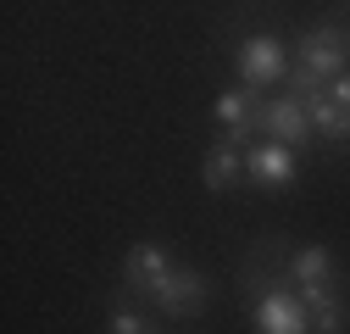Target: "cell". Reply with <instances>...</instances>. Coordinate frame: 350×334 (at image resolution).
<instances>
[{
    "mask_svg": "<svg viewBox=\"0 0 350 334\" xmlns=\"http://www.w3.org/2000/svg\"><path fill=\"white\" fill-rule=\"evenodd\" d=\"M172 268H178V262H172V250L161 240H139L122 257V290H128V296H139V301H156V290L167 284Z\"/></svg>",
    "mask_w": 350,
    "mask_h": 334,
    "instance_id": "obj_5",
    "label": "cell"
},
{
    "mask_svg": "<svg viewBox=\"0 0 350 334\" xmlns=\"http://www.w3.org/2000/svg\"><path fill=\"white\" fill-rule=\"evenodd\" d=\"M250 323L256 334H312V312H306V301L295 296L289 273L273 279V273H250Z\"/></svg>",
    "mask_w": 350,
    "mask_h": 334,
    "instance_id": "obj_1",
    "label": "cell"
},
{
    "mask_svg": "<svg viewBox=\"0 0 350 334\" xmlns=\"http://www.w3.org/2000/svg\"><path fill=\"white\" fill-rule=\"evenodd\" d=\"M345 73V34H339V23H317L312 34L300 39V56H295V67H289V95H300V90H328V84Z\"/></svg>",
    "mask_w": 350,
    "mask_h": 334,
    "instance_id": "obj_2",
    "label": "cell"
},
{
    "mask_svg": "<svg viewBox=\"0 0 350 334\" xmlns=\"http://www.w3.org/2000/svg\"><path fill=\"white\" fill-rule=\"evenodd\" d=\"M295 296L306 301V312H323V307H339L345 296H339V279H323V284H300Z\"/></svg>",
    "mask_w": 350,
    "mask_h": 334,
    "instance_id": "obj_13",
    "label": "cell"
},
{
    "mask_svg": "<svg viewBox=\"0 0 350 334\" xmlns=\"http://www.w3.org/2000/svg\"><path fill=\"white\" fill-rule=\"evenodd\" d=\"M300 101H306V112H312V129H317L323 140H339V145H345V106H339L328 90H300Z\"/></svg>",
    "mask_w": 350,
    "mask_h": 334,
    "instance_id": "obj_11",
    "label": "cell"
},
{
    "mask_svg": "<svg viewBox=\"0 0 350 334\" xmlns=\"http://www.w3.org/2000/svg\"><path fill=\"white\" fill-rule=\"evenodd\" d=\"M328 95H334V101H339V106H350V73H339V78H334V84H328Z\"/></svg>",
    "mask_w": 350,
    "mask_h": 334,
    "instance_id": "obj_15",
    "label": "cell"
},
{
    "mask_svg": "<svg viewBox=\"0 0 350 334\" xmlns=\"http://www.w3.org/2000/svg\"><path fill=\"white\" fill-rule=\"evenodd\" d=\"M206 301H211V284H206V273L200 268H172L167 273V284L156 290V312H167V318H200L206 312Z\"/></svg>",
    "mask_w": 350,
    "mask_h": 334,
    "instance_id": "obj_7",
    "label": "cell"
},
{
    "mask_svg": "<svg viewBox=\"0 0 350 334\" xmlns=\"http://www.w3.org/2000/svg\"><path fill=\"white\" fill-rule=\"evenodd\" d=\"M200 184H206L211 195H223V190L245 184V151L228 145V140H217V145L200 156Z\"/></svg>",
    "mask_w": 350,
    "mask_h": 334,
    "instance_id": "obj_9",
    "label": "cell"
},
{
    "mask_svg": "<svg viewBox=\"0 0 350 334\" xmlns=\"http://www.w3.org/2000/svg\"><path fill=\"white\" fill-rule=\"evenodd\" d=\"M261 112H267L261 90H245V84H234V90H223V95L211 101V123H223V140H228V145H239V151L256 140Z\"/></svg>",
    "mask_w": 350,
    "mask_h": 334,
    "instance_id": "obj_4",
    "label": "cell"
},
{
    "mask_svg": "<svg viewBox=\"0 0 350 334\" xmlns=\"http://www.w3.org/2000/svg\"><path fill=\"white\" fill-rule=\"evenodd\" d=\"M295 179H300L295 145H278V140H250L245 145V184H256V190H289Z\"/></svg>",
    "mask_w": 350,
    "mask_h": 334,
    "instance_id": "obj_6",
    "label": "cell"
},
{
    "mask_svg": "<svg viewBox=\"0 0 350 334\" xmlns=\"http://www.w3.org/2000/svg\"><path fill=\"white\" fill-rule=\"evenodd\" d=\"M261 134L278 140V145H300V151L317 140L312 112H306V101H300V95H273V101H267V112H261Z\"/></svg>",
    "mask_w": 350,
    "mask_h": 334,
    "instance_id": "obj_8",
    "label": "cell"
},
{
    "mask_svg": "<svg viewBox=\"0 0 350 334\" xmlns=\"http://www.w3.org/2000/svg\"><path fill=\"white\" fill-rule=\"evenodd\" d=\"M106 334H167L156 318H145V312H134V307H111V318H106Z\"/></svg>",
    "mask_w": 350,
    "mask_h": 334,
    "instance_id": "obj_12",
    "label": "cell"
},
{
    "mask_svg": "<svg viewBox=\"0 0 350 334\" xmlns=\"http://www.w3.org/2000/svg\"><path fill=\"white\" fill-rule=\"evenodd\" d=\"M339 329H345V312H339V307L312 312V334H339Z\"/></svg>",
    "mask_w": 350,
    "mask_h": 334,
    "instance_id": "obj_14",
    "label": "cell"
},
{
    "mask_svg": "<svg viewBox=\"0 0 350 334\" xmlns=\"http://www.w3.org/2000/svg\"><path fill=\"white\" fill-rule=\"evenodd\" d=\"M234 78L245 90H273V84L289 78V56L273 34H245L234 45Z\"/></svg>",
    "mask_w": 350,
    "mask_h": 334,
    "instance_id": "obj_3",
    "label": "cell"
},
{
    "mask_svg": "<svg viewBox=\"0 0 350 334\" xmlns=\"http://www.w3.org/2000/svg\"><path fill=\"white\" fill-rule=\"evenodd\" d=\"M334 279V257H328V245H295L289 250V284H323Z\"/></svg>",
    "mask_w": 350,
    "mask_h": 334,
    "instance_id": "obj_10",
    "label": "cell"
}]
</instances>
